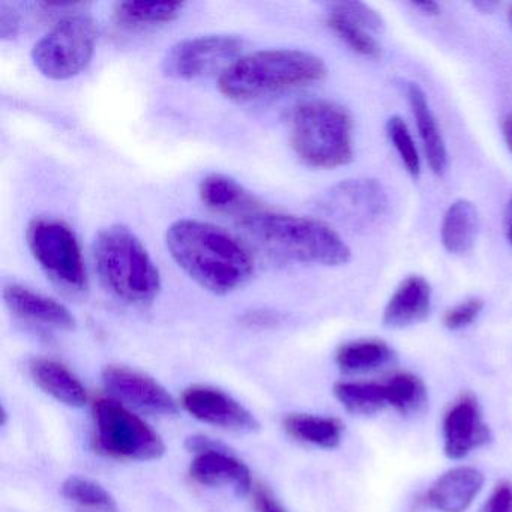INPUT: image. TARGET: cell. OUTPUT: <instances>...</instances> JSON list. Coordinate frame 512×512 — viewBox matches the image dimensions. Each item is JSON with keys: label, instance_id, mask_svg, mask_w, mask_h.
<instances>
[{"label": "cell", "instance_id": "6da1fadb", "mask_svg": "<svg viewBox=\"0 0 512 512\" xmlns=\"http://www.w3.org/2000/svg\"><path fill=\"white\" fill-rule=\"evenodd\" d=\"M166 244L179 268L214 295L241 289L253 275L254 260L247 247L214 224L176 221L167 229Z\"/></svg>", "mask_w": 512, "mask_h": 512}, {"label": "cell", "instance_id": "7a4b0ae2", "mask_svg": "<svg viewBox=\"0 0 512 512\" xmlns=\"http://www.w3.org/2000/svg\"><path fill=\"white\" fill-rule=\"evenodd\" d=\"M328 73L319 56L304 50H262L241 56L218 79V89L233 101H253L307 88Z\"/></svg>", "mask_w": 512, "mask_h": 512}, {"label": "cell", "instance_id": "3957f363", "mask_svg": "<svg viewBox=\"0 0 512 512\" xmlns=\"http://www.w3.org/2000/svg\"><path fill=\"white\" fill-rule=\"evenodd\" d=\"M239 226L275 256L307 265L340 266L350 248L334 229L316 218L262 208L239 218Z\"/></svg>", "mask_w": 512, "mask_h": 512}, {"label": "cell", "instance_id": "277c9868", "mask_svg": "<svg viewBox=\"0 0 512 512\" xmlns=\"http://www.w3.org/2000/svg\"><path fill=\"white\" fill-rule=\"evenodd\" d=\"M94 260L104 286L122 301L151 304L160 293V271L128 227L116 224L101 230L94 241Z\"/></svg>", "mask_w": 512, "mask_h": 512}, {"label": "cell", "instance_id": "5b68a950", "mask_svg": "<svg viewBox=\"0 0 512 512\" xmlns=\"http://www.w3.org/2000/svg\"><path fill=\"white\" fill-rule=\"evenodd\" d=\"M290 142L302 163L332 170L353 160V122L340 104L305 101L290 115Z\"/></svg>", "mask_w": 512, "mask_h": 512}, {"label": "cell", "instance_id": "8992f818", "mask_svg": "<svg viewBox=\"0 0 512 512\" xmlns=\"http://www.w3.org/2000/svg\"><path fill=\"white\" fill-rule=\"evenodd\" d=\"M98 448L124 460L152 461L163 457L166 445L142 418L115 398H100L94 404Z\"/></svg>", "mask_w": 512, "mask_h": 512}, {"label": "cell", "instance_id": "52a82bcc", "mask_svg": "<svg viewBox=\"0 0 512 512\" xmlns=\"http://www.w3.org/2000/svg\"><path fill=\"white\" fill-rule=\"evenodd\" d=\"M28 245L53 283L70 293L88 289V275L79 241L70 226L55 218H35L28 227Z\"/></svg>", "mask_w": 512, "mask_h": 512}, {"label": "cell", "instance_id": "ba28073f", "mask_svg": "<svg viewBox=\"0 0 512 512\" xmlns=\"http://www.w3.org/2000/svg\"><path fill=\"white\" fill-rule=\"evenodd\" d=\"M95 40L97 32L89 17H67L35 44L32 61L49 79H73L91 62Z\"/></svg>", "mask_w": 512, "mask_h": 512}, {"label": "cell", "instance_id": "9c48e42d", "mask_svg": "<svg viewBox=\"0 0 512 512\" xmlns=\"http://www.w3.org/2000/svg\"><path fill=\"white\" fill-rule=\"evenodd\" d=\"M242 41L233 35H206L181 41L167 52L163 71L176 80H194L227 70L241 58Z\"/></svg>", "mask_w": 512, "mask_h": 512}, {"label": "cell", "instance_id": "30bf717a", "mask_svg": "<svg viewBox=\"0 0 512 512\" xmlns=\"http://www.w3.org/2000/svg\"><path fill=\"white\" fill-rule=\"evenodd\" d=\"M319 209L338 223L364 229L385 214L388 196L376 179H349L326 191Z\"/></svg>", "mask_w": 512, "mask_h": 512}, {"label": "cell", "instance_id": "8fae6325", "mask_svg": "<svg viewBox=\"0 0 512 512\" xmlns=\"http://www.w3.org/2000/svg\"><path fill=\"white\" fill-rule=\"evenodd\" d=\"M103 382L110 395L122 404L157 416H173L178 413L175 398L148 374L122 365H109L103 370Z\"/></svg>", "mask_w": 512, "mask_h": 512}, {"label": "cell", "instance_id": "7c38bea8", "mask_svg": "<svg viewBox=\"0 0 512 512\" xmlns=\"http://www.w3.org/2000/svg\"><path fill=\"white\" fill-rule=\"evenodd\" d=\"M442 434L443 452L451 460H461L490 443L491 430L475 395L466 392L452 401L443 416Z\"/></svg>", "mask_w": 512, "mask_h": 512}, {"label": "cell", "instance_id": "4fadbf2b", "mask_svg": "<svg viewBox=\"0 0 512 512\" xmlns=\"http://www.w3.org/2000/svg\"><path fill=\"white\" fill-rule=\"evenodd\" d=\"M181 406L193 418L205 424L238 433H254L259 421L250 410L220 389L209 386H191L181 397Z\"/></svg>", "mask_w": 512, "mask_h": 512}, {"label": "cell", "instance_id": "5bb4252c", "mask_svg": "<svg viewBox=\"0 0 512 512\" xmlns=\"http://www.w3.org/2000/svg\"><path fill=\"white\" fill-rule=\"evenodd\" d=\"M190 475L194 481L208 487H230L239 497L253 490L250 469L221 446L196 454L190 464Z\"/></svg>", "mask_w": 512, "mask_h": 512}, {"label": "cell", "instance_id": "9a60e30c", "mask_svg": "<svg viewBox=\"0 0 512 512\" xmlns=\"http://www.w3.org/2000/svg\"><path fill=\"white\" fill-rule=\"evenodd\" d=\"M484 475L475 467L446 470L428 488L425 500L440 512H466L484 487Z\"/></svg>", "mask_w": 512, "mask_h": 512}, {"label": "cell", "instance_id": "2e32d148", "mask_svg": "<svg viewBox=\"0 0 512 512\" xmlns=\"http://www.w3.org/2000/svg\"><path fill=\"white\" fill-rule=\"evenodd\" d=\"M431 286L421 275L401 281L383 310V325L392 329L409 328L427 319L431 308Z\"/></svg>", "mask_w": 512, "mask_h": 512}, {"label": "cell", "instance_id": "e0dca14e", "mask_svg": "<svg viewBox=\"0 0 512 512\" xmlns=\"http://www.w3.org/2000/svg\"><path fill=\"white\" fill-rule=\"evenodd\" d=\"M4 298L11 313L20 319L58 329L76 328V319L65 305L28 287L19 284L8 286Z\"/></svg>", "mask_w": 512, "mask_h": 512}, {"label": "cell", "instance_id": "ac0fdd59", "mask_svg": "<svg viewBox=\"0 0 512 512\" xmlns=\"http://www.w3.org/2000/svg\"><path fill=\"white\" fill-rule=\"evenodd\" d=\"M406 94L428 166L436 175H442L448 166V151L427 95L416 83H407Z\"/></svg>", "mask_w": 512, "mask_h": 512}, {"label": "cell", "instance_id": "d6986e66", "mask_svg": "<svg viewBox=\"0 0 512 512\" xmlns=\"http://www.w3.org/2000/svg\"><path fill=\"white\" fill-rule=\"evenodd\" d=\"M29 373L47 395L70 407L88 403V392L83 383L61 362L49 358H35L29 362Z\"/></svg>", "mask_w": 512, "mask_h": 512}, {"label": "cell", "instance_id": "ffe728a7", "mask_svg": "<svg viewBox=\"0 0 512 512\" xmlns=\"http://www.w3.org/2000/svg\"><path fill=\"white\" fill-rule=\"evenodd\" d=\"M397 353L379 338H359L338 347L335 364L344 374H365L391 367Z\"/></svg>", "mask_w": 512, "mask_h": 512}, {"label": "cell", "instance_id": "44dd1931", "mask_svg": "<svg viewBox=\"0 0 512 512\" xmlns=\"http://www.w3.org/2000/svg\"><path fill=\"white\" fill-rule=\"evenodd\" d=\"M199 196L212 211L233 214L241 218L263 206L235 179L224 175H209L200 182Z\"/></svg>", "mask_w": 512, "mask_h": 512}, {"label": "cell", "instance_id": "7402d4cb", "mask_svg": "<svg viewBox=\"0 0 512 512\" xmlns=\"http://www.w3.org/2000/svg\"><path fill=\"white\" fill-rule=\"evenodd\" d=\"M481 218L478 209L466 199L455 200L443 215L440 238L443 247L451 254H466L478 238Z\"/></svg>", "mask_w": 512, "mask_h": 512}, {"label": "cell", "instance_id": "603a6c76", "mask_svg": "<svg viewBox=\"0 0 512 512\" xmlns=\"http://www.w3.org/2000/svg\"><path fill=\"white\" fill-rule=\"evenodd\" d=\"M283 425L290 437L317 448L335 449L343 440V422L331 416L292 413L284 418Z\"/></svg>", "mask_w": 512, "mask_h": 512}, {"label": "cell", "instance_id": "cb8c5ba5", "mask_svg": "<svg viewBox=\"0 0 512 512\" xmlns=\"http://www.w3.org/2000/svg\"><path fill=\"white\" fill-rule=\"evenodd\" d=\"M334 395L346 412L356 416L376 415L388 406L385 383L338 382Z\"/></svg>", "mask_w": 512, "mask_h": 512}, {"label": "cell", "instance_id": "d4e9b609", "mask_svg": "<svg viewBox=\"0 0 512 512\" xmlns=\"http://www.w3.org/2000/svg\"><path fill=\"white\" fill-rule=\"evenodd\" d=\"M385 389L388 406L400 415H418L427 406V386L416 374L407 371L394 374L386 380Z\"/></svg>", "mask_w": 512, "mask_h": 512}, {"label": "cell", "instance_id": "484cf974", "mask_svg": "<svg viewBox=\"0 0 512 512\" xmlns=\"http://www.w3.org/2000/svg\"><path fill=\"white\" fill-rule=\"evenodd\" d=\"M328 26L353 52L359 53L365 58H379L380 44L377 43L370 29L365 28L349 14L344 13L338 4L332 5L329 10Z\"/></svg>", "mask_w": 512, "mask_h": 512}, {"label": "cell", "instance_id": "4316f807", "mask_svg": "<svg viewBox=\"0 0 512 512\" xmlns=\"http://www.w3.org/2000/svg\"><path fill=\"white\" fill-rule=\"evenodd\" d=\"M181 2H121L116 5V17L127 26H154L178 19Z\"/></svg>", "mask_w": 512, "mask_h": 512}, {"label": "cell", "instance_id": "83f0119b", "mask_svg": "<svg viewBox=\"0 0 512 512\" xmlns=\"http://www.w3.org/2000/svg\"><path fill=\"white\" fill-rule=\"evenodd\" d=\"M62 494L71 502L86 508L115 512L116 502L112 494L97 482L82 476H71L62 484Z\"/></svg>", "mask_w": 512, "mask_h": 512}, {"label": "cell", "instance_id": "f1b7e54d", "mask_svg": "<svg viewBox=\"0 0 512 512\" xmlns=\"http://www.w3.org/2000/svg\"><path fill=\"white\" fill-rule=\"evenodd\" d=\"M386 131H388L392 146L406 166L407 172L413 178H418L421 173V158H419L418 148H416L415 140H413L406 122L400 116H391L386 122Z\"/></svg>", "mask_w": 512, "mask_h": 512}, {"label": "cell", "instance_id": "f546056e", "mask_svg": "<svg viewBox=\"0 0 512 512\" xmlns=\"http://www.w3.org/2000/svg\"><path fill=\"white\" fill-rule=\"evenodd\" d=\"M484 310V301L479 298H467L461 301L460 304L454 305L446 311L443 316V325L449 331H461L472 325L479 314Z\"/></svg>", "mask_w": 512, "mask_h": 512}, {"label": "cell", "instance_id": "4dcf8cb0", "mask_svg": "<svg viewBox=\"0 0 512 512\" xmlns=\"http://www.w3.org/2000/svg\"><path fill=\"white\" fill-rule=\"evenodd\" d=\"M338 7H340L344 13L353 17L356 22H359L361 25H364L365 28L370 29L374 34L382 32L383 28H385V22H383L380 14L377 13V11H374L373 8L368 7V5L361 4V2H340Z\"/></svg>", "mask_w": 512, "mask_h": 512}, {"label": "cell", "instance_id": "1f68e13d", "mask_svg": "<svg viewBox=\"0 0 512 512\" xmlns=\"http://www.w3.org/2000/svg\"><path fill=\"white\" fill-rule=\"evenodd\" d=\"M482 512H512V482H497Z\"/></svg>", "mask_w": 512, "mask_h": 512}, {"label": "cell", "instance_id": "d6a6232c", "mask_svg": "<svg viewBox=\"0 0 512 512\" xmlns=\"http://www.w3.org/2000/svg\"><path fill=\"white\" fill-rule=\"evenodd\" d=\"M19 28L20 20L16 10L5 4L0 5V35L2 38L10 40V38L16 37Z\"/></svg>", "mask_w": 512, "mask_h": 512}, {"label": "cell", "instance_id": "836d02e7", "mask_svg": "<svg viewBox=\"0 0 512 512\" xmlns=\"http://www.w3.org/2000/svg\"><path fill=\"white\" fill-rule=\"evenodd\" d=\"M254 506L257 512H287L280 502L263 487L254 491Z\"/></svg>", "mask_w": 512, "mask_h": 512}, {"label": "cell", "instance_id": "e575fe53", "mask_svg": "<svg viewBox=\"0 0 512 512\" xmlns=\"http://www.w3.org/2000/svg\"><path fill=\"white\" fill-rule=\"evenodd\" d=\"M505 232H506V238H508L509 244L512 245V199L509 200L508 208H506Z\"/></svg>", "mask_w": 512, "mask_h": 512}, {"label": "cell", "instance_id": "d590c367", "mask_svg": "<svg viewBox=\"0 0 512 512\" xmlns=\"http://www.w3.org/2000/svg\"><path fill=\"white\" fill-rule=\"evenodd\" d=\"M415 7L419 8L422 13L428 14V16L439 13V5L434 4V2H419V4H415Z\"/></svg>", "mask_w": 512, "mask_h": 512}, {"label": "cell", "instance_id": "8d00e7d4", "mask_svg": "<svg viewBox=\"0 0 512 512\" xmlns=\"http://www.w3.org/2000/svg\"><path fill=\"white\" fill-rule=\"evenodd\" d=\"M503 136H505L506 143L512 151V113L503 122Z\"/></svg>", "mask_w": 512, "mask_h": 512}, {"label": "cell", "instance_id": "74e56055", "mask_svg": "<svg viewBox=\"0 0 512 512\" xmlns=\"http://www.w3.org/2000/svg\"><path fill=\"white\" fill-rule=\"evenodd\" d=\"M509 20H511V23H512V7H511V10H509Z\"/></svg>", "mask_w": 512, "mask_h": 512}]
</instances>
